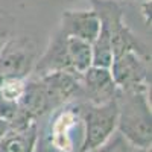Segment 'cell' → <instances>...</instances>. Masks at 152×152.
Returning <instances> with one entry per match:
<instances>
[{
    "label": "cell",
    "instance_id": "6da1fadb",
    "mask_svg": "<svg viewBox=\"0 0 152 152\" xmlns=\"http://www.w3.org/2000/svg\"><path fill=\"white\" fill-rule=\"evenodd\" d=\"M149 88L117 90V128L134 148L148 151L152 143Z\"/></svg>",
    "mask_w": 152,
    "mask_h": 152
},
{
    "label": "cell",
    "instance_id": "7a4b0ae2",
    "mask_svg": "<svg viewBox=\"0 0 152 152\" xmlns=\"http://www.w3.org/2000/svg\"><path fill=\"white\" fill-rule=\"evenodd\" d=\"M38 59L37 43L29 35H12L0 49V79L24 81Z\"/></svg>",
    "mask_w": 152,
    "mask_h": 152
},
{
    "label": "cell",
    "instance_id": "3957f363",
    "mask_svg": "<svg viewBox=\"0 0 152 152\" xmlns=\"http://www.w3.org/2000/svg\"><path fill=\"white\" fill-rule=\"evenodd\" d=\"M117 100L105 104H88L84 111V140L81 152H94L102 148L117 128Z\"/></svg>",
    "mask_w": 152,
    "mask_h": 152
},
{
    "label": "cell",
    "instance_id": "277c9868",
    "mask_svg": "<svg viewBox=\"0 0 152 152\" xmlns=\"http://www.w3.org/2000/svg\"><path fill=\"white\" fill-rule=\"evenodd\" d=\"M110 72L117 90L151 88V55L140 52H123L114 56Z\"/></svg>",
    "mask_w": 152,
    "mask_h": 152
},
{
    "label": "cell",
    "instance_id": "5b68a950",
    "mask_svg": "<svg viewBox=\"0 0 152 152\" xmlns=\"http://www.w3.org/2000/svg\"><path fill=\"white\" fill-rule=\"evenodd\" d=\"M43 82L50 111L81 96V75L72 72H55L38 78Z\"/></svg>",
    "mask_w": 152,
    "mask_h": 152
},
{
    "label": "cell",
    "instance_id": "8992f818",
    "mask_svg": "<svg viewBox=\"0 0 152 152\" xmlns=\"http://www.w3.org/2000/svg\"><path fill=\"white\" fill-rule=\"evenodd\" d=\"M116 94L117 87L110 69L91 66L81 73V96L88 100V104H105L116 99Z\"/></svg>",
    "mask_w": 152,
    "mask_h": 152
},
{
    "label": "cell",
    "instance_id": "52a82bcc",
    "mask_svg": "<svg viewBox=\"0 0 152 152\" xmlns=\"http://www.w3.org/2000/svg\"><path fill=\"white\" fill-rule=\"evenodd\" d=\"M58 31L66 37H73L91 44L100 31V18L94 9L64 11Z\"/></svg>",
    "mask_w": 152,
    "mask_h": 152
},
{
    "label": "cell",
    "instance_id": "ba28073f",
    "mask_svg": "<svg viewBox=\"0 0 152 152\" xmlns=\"http://www.w3.org/2000/svg\"><path fill=\"white\" fill-rule=\"evenodd\" d=\"M55 72H73L69 53H67V46H66V35H62L59 31H56L44 50L41 56H38L37 64L34 67L35 78L55 73ZM79 75V73H78Z\"/></svg>",
    "mask_w": 152,
    "mask_h": 152
},
{
    "label": "cell",
    "instance_id": "9c48e42d",
    "mask_svg": "<svg viewBox=\"0 0 152 152\" xmlns=\"http://www.w3.org/2000/svg\"><path fill=\"white\" fill-rule=\"evenodd\" d=\"M38 142L37 122L23 129H9L0 140V152H34Z\"/></svg>",
    "mask_w": 152,
    "mask_h": 152
},
{
    "label": "cell",
    "instance_id": "30bf717a",
    "mask_svg": "<svg viewBox=\"0 0 152 152\" xmlns=\"http://www.w3.org/2000/svg\"><path fill=\"white\" fill-rule=\"evenodd\" d=\"M66 46L69 59L75 73H84L88 67L93 66V53H91V44L78 40L73 37H66Z\"/></svg>",
    "mask_w": 152,
    "mask_h": 152
},
{
    "label": "cell",
    "instance_id": "8fae6325",
    "mask_svg": "<svg viewBox=\"0 0 152 152\" xmlns=\"http://www.w3.org/2000/svg\"><path fill=\"white\" fill-rule=\"evenodd\" d=\"M12 23L14 18L9 17L5 11H0V49L9 40V37H12Z\"/></svg>",
    "mask_w": 152,
    "mask_h": 152
},
{
    "label": "cell",
    "instance_id": "7c38bea8",
    "mask_svg": "<svg viewBox=\"0 0 152 152\" xmlns=\"http://www.w3.org/2000/svg\"><path fill=\"white\" fill-rule=\"evenodd\" d=\"M34 152H64V151H61L58 146L49 143V142H41V143L37 142Z\"/></svg>",
    "mask_w": 152,
    "mask_h": 152
},
{
    "label": "cell",
    "instance_id": "4fadbf2b",
    "mask_svg": "<svg viewBox=\"0 0 152 152\" xmlns=\"http://www.w3.org/2000/svg\"><path fill=\"white\" fill-rule=\"evenodd\" d=\"M142 15L145 17V23L149 26V23H151V0L143 3V6H142Z\"/></svg>",
    "mask_w": 152,
    "mask_h": 152
},
{
    "label": "cell",
    "instance_id": "5bb4252c",
    "mask_svg": "<svg viewBox=\"0 0 152 152\" xmlns=\"http://www.w3.org/2000/svg\"><path fill=\"white\" fill-rule=\"evenodd\" d=\"M8 131H9V123H8L5 119L0 117V140H2L3 135H5Z\"/></svg>",
    "mask_w": 152,
    "mask_h": 152
}]
</instances>
